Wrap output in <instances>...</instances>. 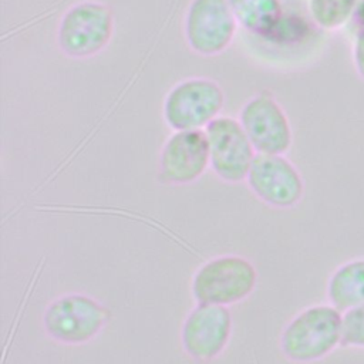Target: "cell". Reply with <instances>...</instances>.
Listing matches in <instances>:
<instances>
[{
  "mask_svg": "<svg viewBox=\"0 0 364 364\" xmlns=\"http://www.w3.org/2000/svg\"><path fill=\"white\" fill-rule=\"evenodd\" d=\"M112 36V9L98 0H82L63 13L55 38L60 51L65 57L84 60L105 50Z\"/></svg>",
  "mask_w": 364,
  "mask_h": 364,
  "instance_id": "obj_4",
  "label": "cell"
},
{
  "mask_svg": "<svg viewBox=\"0 0 364 364\" xmlns=\"http://www.w3.org/2000/svg\"><path fill=\"white\" fill-rule=\"evenodd\" d=\"M237 24L246 31L273 37L283 23L282 0H228Z\"/></svg>",
  "mask_w": 364,
  "mask_h": 364,
  "instance_id": "obj_12",
  "label": "cell"
},
{
  "mask_svg": "<svg viewBox=\"0 0 364 364\" xmlns=\"http://www.w3.org/2000/svg\"><path fill=\"white\" fill-rule=\"evenodd\" d=\"M237 27L228 0H191L183 16L185 41L193 53L203 57L226 51Z\"/></svg>",
  "mask_w": 364,
  "mask_h": 364,
  "instance_id": "obj_6",
  "label": "cell"
},
{
  "mask_svg": "<svg viewBox=\"0 0 364 364\" xmlns=\"http://www.w3.org/2000/svg\"><path fill=\"white\" fill-rule=\"evenodd\" d=\"M210 169L225 183L246 181L256 151L239 119L219 115L205 128Z\"/></svg>",
  "mask_w": 364,
  "mask_h": 364,
  "instance_id": "obj_7",
  "label": "cell"
},
{
  "mask_svg": "<svg viewBox=\"0 0 364 364\" xmlns=\"http://www.w3.org/2000/svg\"><path fill=\"white\" fill-rule=\"evenodd\" d=\"M341 346L364 348V304L343 313Z\"/></svg>",
  "mask_w": 364,
  "mask_h": 364,
  "instance_id": "obj_15",
  "label": "cell"
},
{
  "mask_svg": "<svg viewBox=\"0 0 364 364\" xmlns=\"http://www.w3.org/2000/svg\"><path fill=\"white\" fill-rule=\"evenodd\" d=\"M245 182L260 202L274 209L294 208L304 195L303 176L284 155L256 154Z\"/></svg>",
  "mask_w": 364,
  "mask_h": 364,
  "instance_id": "obj_10",
  "label": "cell"
},
{
  "mask_svg": "<svg viewBox=\"0 0 364 364\" xmlns=\"http://www.w3.org/2000/svg\"><path fill=\"white\" fill-rule=\"evenodd\" d=\"M358 0H309V13L316 26L324 30L343 27L355 14Z\"/></svg>",
  "mask_w": 364,
  "mask_h": 364,
  "instance_id": "obj_14",
  "label": "cell"
},
{
  "mask_svg": "<svg viewBox=\"0 0 364 364\" xmlns=\"http://www.w3.org/2000/svg\"><path fill=\"white\" fill-rule=\"evenodd\" d=\"M233 318L229 307L196 303L181 327V346L186 355L200 364L218 358L229 344Z\"/></svg>",
  "mask_w": 364,
  "mask_h": 364,
  "instance_id": "obj_9",
  "label": "cell"
},
{
  "mask_svg": "<svg viewBox=\"0 0 364 364\" xmlns=\"http://www.w3.org/2000/svg\"><path fill=\"white\" fill-rule=\"evenodd\" d=\"M327 299L340 311L364 304V257L338 266L327 282Z\"/></svg>",
  "mask_w": 364,
  "mask_h": 364,
  "instance_id": "obj_13",
  "label": "cell"
},
{
  "mask_svg": "<svg viewBox=\"0 0 364 364\" xmlns=\"http://www.w3.org/2000/svg\"><path fill=\"white\" fill-rule=\"evenodd\" d=\"M111 317V310L97 299L84 293H67L47 304L41 324L55 343L80 346L94 340Z\"/></svg>",
  "mask_w": 364,
  "mask_h": 364,
  "instance_id": "obj_2",
  "label": "cell"
},
{
  "mask_svg": "<svg viewBox=\"0 0 364 364\" xmlns=\"http://www.w3.org/2000/svg\"><path fill=\"white\" fill-rule=\"evenodd\" d=\"M256 154L284 155L293 144L290 121L267 90L252 95L240 108L237 118Z\"/></svg>",
  "mask_w": 364,
  "mask_h": 364,
  "instance_id": "obj_8",
  "label": "cell"
},
{
  "mask_svg": "<svg viewBox=\"0 0 364 364\" xmlns=\"http://www.w3.org/2000/svg\"><path fill=\"white\" fill-rule=\"evenodd\" d=\"M225 101V91L215 80L191 77L166 92L162 117L172 131L205 129L220 115Z\"/></svg>",
  "mask_w": 364,
  "mask_h": 364,
  "instance_id": "obj_5",
  "label": "cell"
},
{
  "mask_svg": "<svg viewBox=\"0 0 364 364\" xmlns=\"http://www.w3.org/2000/svg\"><path fill=\"white\" fill-rule=\"evenodd\" d=\"M353 63L357 74L364 80V27L357 33L353 43Z\"/></svg>",
  "mask_w": 364,
  "mask_h": 364,
  "instance_id": "obj_16",
  "label": "cell"
},
{
  "mask_svg": "<svg viewBox=\"0 0 364 364\" xmlns=\"http://www.w3.org/2000/svg\"><path fill=\"white\" fill-rule=\"evenodd\" d=\"M257 270L240 255H220L202 263L192 276L191 293L196 303L232 306L256 289Z\"/></svg>",
  "mask_w": 364,
  "mask_h": 364,
  "instance_id": "obj_3",
  "label": "cell"
},
{
  "mask_svg": "<svg viewBox=\"0 0 364 364\" xmlns=\"http://www.w3.org/2000/svg\"><path fill=\"white\" fill-rule=\"evenodd\" d=\"M210 168L205 129L173 131L164 142L158 158L156 178L164 185H189Z\"/></svg>",
  "mask_w": 364,
  "mask_h": 364,
  "instance_id": "obj_11",
  "label": "cell"
},
{
  "mask_svg": "<svg viewBox=\"0 0 364 364\" xmlns=\"http://www.w3.org/2000/svg\"><path fill=\"white\" fill-rule=\"evenodd\" d=\"M343 313L333 304H313L299 311L280 333L279 347L291 363L323 360L341 346Z\"/></svg>",
  "mask_w": 364,
  "mask_h": 364,
  "instance_id": "obj_1",
  "label": "cell"
}]
</instances>
